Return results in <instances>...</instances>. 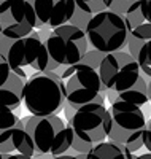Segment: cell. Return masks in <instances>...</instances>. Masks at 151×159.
Returning <instances> with one entry per match:
<instances>
[{"label":"cell","instance_id":"6da1fadb","mask_svg":"<svg viewBox=\"0 0 151 159\" xmlns=\"http://www.w3.org/2000/svg\"><path fill=\"white\" fill-rule=\"evenodd\" d=\"M24 127L35 145V154L38 156H62L72 150L75 134L70 124H65L57 115L49 116H27Z\"/></svg>","mask_w":151,"mask_h":159},{"label":"cell","instance_id":"7a4b0ae2","mask_svg":"<svg viewBox=\"0 0 151 159\" xmlns=\"http://www.w3.org/2000/svg\"><path fill=\"white\" fill-rule=\"evenodd\" d=\"M5 57L11 72L16 73L25 83L35 75L53 72L59 67L51 61L45 42L37 34H30L25 38L15 40L10 45Z\"/></svg>","mask_w":151,"mask_h":159},{"label":"cell","instance_id":"3957f363","mask_svg":"<svg viewBox=\"0 0 151 159\" xmlns=\"http://www.w3.org/2000/svg\"><path fill=\"white\" fill-rule=\"evenodd\" d=\"M22 103L32 116H49L61 111L65 103L61 75L46 72L29 78L22 89Z\"/></svg>","mask_w":151,"mask_h":159},{"label":"cell","instance_id":"277c9868","mask_svg":"<svg viewBox=\"0 0 151 159\" xmlns=\"http://www.w3.org/2000/svg\"><path fill=\"white\" fill-rule=\"evenodd\" d=\"M68 124L75 137L86 145L95 147L107 142L113 127V119L110 110L105 107V96L100 94L94 102L76 108Z\"/></svg>","mask_w":151,"mask_h":159},{"label":"cell","instance_id":"5b68a950","mask_svg":"<svg viewBox=\"0 0 151 159\" xmlns=\"http://www.w3.org/2000/svg\"><path fill=\"white\" fill-rule=\"evenodd\" d=\"M86 37L92 48L100 54L121 51L127 45V25L124 16L116 11H103L91 16L86 22Z\"/></svg>","mask_w":151,"mask_h":159},{"label":"cell","instance_id":"8992f818","mask_svg":"<svg viewBox=\"0 0 151 159\" xmlns=\"http://www.w3.org/2000/svg\"><path fill=\"white\" fill-rule=\"evenodd\" d=\"M61 78L64 83L65 102L75 110L94 102L100 94H103V91H107L102 86L99 72L85 62L67 67Z\"/></svg>","mask_w":151,"mask_h":159},{"label":"cell","instance_id":"52a82bcc","mask_svg":"<svg viewBox=\"0 0 151 159\" xmlns=\"http://www.w3.org/2000/svg\"><path fill=\"white\" fill-rule=\"evenodd\" d=\"M45 46L56 65L72 67L83 61L88 52V37L75 24H65L54 29L45 38Z\"/></svg>","mask_w":151,"mask_h":159},{"label":"cell","instance_id":"ba28073f","mask_svg":"<svg viewBox=\"0 0 151 159\" xmlns=\"http://www.w3.org/2000/svg\"><path fill=\"white\" fill-rule=\"evenodd\" d=\"M99 76L102 86L110 92L112 99L135 86L140 78V67L126 51L103 54L99 62Z\"/></svg>","mask_w":151,"mask_h":159},{"label":"cell","instance_id":"9c48e42d","mask_svg":"<svg viewBox=\"0 0 151 159\" xmlns=\"http://www.w3.org/2000/svg\"><path fill=\"white\" fill-rule=\"evenodd\" d=\"M37 27V16L27 0L0 2V34L13 42L25 38Z\"/></svg>","mask_w":151,"mask_h":159},{"label":"cell","instance_id":"30bf717a","mask_svg":"<svg viewBox=\"0 0 151 159\" xmlns=\"http://www.w3.org/2000/svg\"><path fill=\"white\" fill-rule=\"evenodd\" d=\"M124 21L127 25L129 54L134 57L137 48L143 42L151 40V0H139L127 7Z\"/></svg>","mask_w":151,"mask_h":159},{"label":"cell","instance_id":"8fae6325","mask_svg":"<svg viewBox=\"0 0 151 159\" xmlns=\"http://www.w3.org/2000/svg\"><path fill=\"white\" fill-rule=\"evenodd\" d=\"M37 16V27L54 30L68 24L76 11L75 0H27Z\"/></svg>","mask_w":151,"mask_h":159},{"label":"cell","instance_id":"7c38bea8","mask_svg":"<svg viewBox=\"0 0 151 159\" xmlns=\"http://www.w3.org/2000/svg\"><path fill=\"white\" fill-rule=\"evenodd\" d=\"M34 156V140L21 121L15 127L0 132V159H32Z\"/></svg>","mask_w":151,"mask_h":159},{"label":"cell","instance_id":"4fadbf2b","mask_svg":"<svg viewBox=\"0 0 151 159\" xmlns=\"http://www.w3.org/2000/svg\"><path fill=\"white\" fill-rule=\"evenodd\" d=\"M25 81L21 80L16 73L10 75L7 83L0 88V105L10 108V110H18L22 103V89Z\"/></svg>","mask_w":151,"mask_h":159},{"label":"cell","instance_id":"5bb4252c","mask_svg":"<svg viewBox=\"0 0 151 159\" xmlns=\"http://www.w3.org/2000/svg\"><path fill=\"white\" fill-rule=\"evenodd\" d=\"M115 100H122V102H127L132 105H137L140 107L142 110H145L148 113V107H149V96H148V83L140 76L139 81L135 83V86H132L130 89L121 92V94L115 96L112 99V102Z\"/></svg>","mask_w":151,"mask_h":159},{"label":"cell","instance_id":"9a60e30c","mask_svg":"<svg viewBox=\"0 0 151 159\" xmlns=\"http://www.w3.org/2000/svg\"><path fill=\"white\" fill-rule=\"evenodd\" d=\"M86 159H135V154L113 142H102L86 154Z\"/></svg>","mask_w":151,"mask_h":159},{"label":"cell","instance_id":"2e32d148","mask_svg":"<svg viewBox=\"0 0 151 159\" xmlns=\"http://www.w3.org/2000/svg\"><path fill=\"white\" fill-rule=\"evenodd\" d=\"M75 5L81 13L95 16L99 13L108 11V8L113 5V0H75Z\"/></svg>","mask_w":151,"mask_h":159},{"label":"cell","instance_id":"e0dca14e","mask_svg":"<svg viewBox=\"0 0 151 159\" xmlns=\"http://www.w3.org/2000/svg\"><path fill=\"white\" fill-rule=\"evenodd\" d=\"M134 59H135L137 64H139L140 69H143V67L151 69V40L143 42L139 48H137L135 54H134Z\"/></svg>","mask_w":151,"mask_h":159},{"label":"cell","instance_id":"ac0fdd59","mask_svg":"<svg viewBox=\"0 0 151 159\" xmlns=\"http://www.w3.org/2000/svg\"><path fill=\"white\" fill-rule=\"evenodd\" d=\"M18 123H19V118L16 116V113L3 107V105H0V132L15 127Z\"/></svg>","mask_w":151,"mask_h":159},{"label":"cell","instance_id":"d6986e66","mask_svg":"<svg viewBox=\"0 0 151 159\" xmlns=\"http://www.w3.org/2000/svg\"><path fill=\"white\" fill-rule=\"evenodd\" d=\"M10 75H11V69H10V65L7 62V57L0 52V88L7 83Z\"/></svg>","mask_w":151,"mask_h":159},{"label":"cell","instance_id":"ffe728a7","mask_svg":"<svg viewBox=\"0 0 151 159\" xmlns=\"http://www.w3.org/2000/svg\"><path fill=\"white\" fill-rule=\"evenodd\" d=\"M143 148L146 150V153H151V118L143 130Z\"/></svg>","mask_w":151,"mask_h":159},{"label":"cell","instance_id":"44dd1931","mask_svg":"<svg viewBox=\"0 0 151 159\" xmlns=\"http://www.w3.org/2000/svg\"><path fill=\"white\" fill-rule=\"evenodd\" d=\"M135 159H151V153H139L135 154Z\"/></svg>","mask_w":151,"mask_h":159},{"label":"cell","instance_id":"7402d4cb","mask_svg":"<svg viewBox=\"0 0 151 159\" xmlns=\"http://www.w3.org/2000/svg\"><path fill=\"white\" fill-rule=\"evenodd\" d=\"M53 159H78L75 154H62V156H56V157H53Z\"/></svg>","mask_w":151,"mask_h":159},{"label":"cell","instance_id":"603a6c76","mask_svg":"<svg viewBox=\"0 0 151 159\" xmlns=\"http://www.w3.org/2000/svg\"><path fill=\"white\" fill-rule=\"evenodd\" d=\"M148 96H149V103H151V81L148 83Z\"/></svg>","mask_w":151,"mask_h":159},{"label":"cell","instance_id":"cb8c5ba5","mask_svg":"<svg viewBox=\"0 0 151 159\" xmlns=\"http://www.w3.org/2000/svg\"><path fill=\"white\" fill-rule=\"evenodd\" d=\"M126 2H129V3H134V2H139V0H126Z\"/></svg>","mask_w":151,"mask_h":159},{"label":"cell","instance_id":"d4e9b609","mask_svg":"<svg viewBox=\"0 0 151 159\" xmlns=\"http://www.w3.org/2000/svg\"><path fill=\"white\" fill-rule=\"evenodd\" d=\"M2 2H5V0H2Z\"/></svg>","mask_w":151,"mask_h":159},{"label":"cell","instance_id":"484cf974","mask_svg":"<svg viewBox=\"0 0 151 159\" xmlns=\"http://www.w3.org/2000/svg\"><path fill=\"white\" fill-rule=\"evenodd\" d=\"M32 159H35V157H32Z\"/></svg>","mask_w":151,"mask_h":159}]
</instances>
